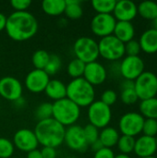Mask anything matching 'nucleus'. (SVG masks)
<instances>
[{
  "mask_svg": "<svg viewBox=\"0 0 157 158\" xmlns=\"http://www.w3.org/2000/svg\"><path fill=\"white\" fill-rule=\"evenodd\" d=\"M138 14L148 20H154L157 17V3L153 1H143L137 6Z\"/></svg>",
  "mask_w": 157,
  "mask_h": 158,
  "instance_id": "393cba45",
  "label": "nucleus"
},
{
  "mask_svg": "<svg viewBox=\"0 0 157 158\" xmlns=\"http://www.w3.org/2000/svg\"><path fill=\"white\" fill-rule=\"evenodd\" d=\"M138 15L137 5L130 0H120L117 1L115 9L113 11V16L117 21H129L131 22L132 19Z\"/></svg>",
  "mask_w": 157,
  "mask_h": 158,
  "instance_id": "f3484780",
  "label": "nucleus"
},
{
  "mask_svg": "<svg viewBox=\"0 0 157 158\" xmlns=\"http://www.w3.org/2000/svg\"><path fill=\"white\" fill-rule=\"evenodd\" d=\"M155 97H156V98H157V94H156V96H155Z\"/></svg>",
  "mask_w": 157,
  "mask_h": 158,
  "instance_id": "3c124183",
  "label": "nucleus"
},
{
  "mask_svg": "<svg viewBox=\"0 0 157 158\" xmlns=\"http://www.w3.org/2000/svg\"><path fill=\"white\" fill-rule=\"evenodd\" d=\"M83 78L93 87L96 85H101L107 78V70L100 62H91L85 65Z\"/></svg>",
  "mask_w": 157,
  "mask_h": 158,
  "instance_id": "dca6fc26",
  "label": "nucleus"
},
{
  "mask_svg": "<svg viewBox=\"0 0 157 158\" xmlns=\"http://www.w3.org/2000/svg\"><path fill=\"white\" fill-rule=\"evenodd\" d=\"M142 49L140 46V44L136 40H131L125 44V55L130 56H139Z\"/></svg>",
  "mask_w": 157,
  "mask_h": 158,
  "instance_id": "e433bc0d",
  "label": "nucleus"
},
{
  "mask_svg": "<svg viewBox=\"0 0 157 158\" xmlns=\"http://www.w3.org/2000/svg\"><path fill=\"white\" fill-rule=\"evenodd\" d=\"M34 116L38 121L51 118L53 117V104L49 102L40 104L34 111Z\"/></svg>",
  "mask_w": 157,
  "mask_h": 158,
  "instance_id": "7c9ffc66",
  "label": "nucleus"
},
{
  "mask_svg": "<svg viewBox=\"0 0 157 158\" xmlns=\"http://www.w3.org/2000/svg\"><path fill=\"white\" fill-rule=\"evenodd\" d=\"M87 114L90 124L94 126L98 130L108 127L112 119L111 107L105 105L100 100L94 101L92 105L88 106Z\"/></svg>",
  "mask_w": 157,
  "mask_h": 158,
  "instance_id": "6e6552de",
  "label": "nucleus"
},
{
  "mask_svg": "<svg viewBox=\"0 0 157 158\" xmlns=\"http://www.w3.org/2000/svg\"><path fill=\"white\" fill-rule=\"evenodd\" d=\"M45 94L52 100L58 101L67 97V85L60 80H50L45 90Z\"/></svg>",
  "mask_w": 157,
  "mask_h": 158,
  "instance_id": "aec40b11",
  "label": "nucleus"
},
{
  "mask_svg": "<svg viewBox=\"0 0 157 158\" xmlns=\"http://www.w3.org/2000/svg\"><path fill=\"white\" fill-rule=\"evenodd\" d=\"M11 6L15 11H27V9L31 5L30 0H12L10 2Z\"/></svg>",
  "mask_w": 157,
  "mask_h": 158,
  "instance_id": "58836bf2",
  "label": "nucleus"
},
{
  "mask_svg": "<svg viewBox=\"0 0 157 158\" xmlns=\"http://www.w3.org/2000/svg\"><path fill=\"white\" fill-rule=\"evenodd\" d=\"M155 143H156V147H157V136L155 137Z\"/></svg>",
  "mask_w": 157,
  "mask_h": 158,
  "instance_id": "8fccbe9b",
  "label": "nucleus"
},
{
  "mask_svg": "<svg viewBox=\"0 0 157 158\" xmlns=\"http://www.w3.org/2000/svg\"><path fill=\"white\" fill-rule=\"evenodd\" d=\"M142 132L143 135L155 138L157 136V119L145 118Z\"/></svg>",
  "mask_w": 157,
  "mask_h": 158,
  "instance_id": "c9c22d12",
  "label": "nucleus"
},
{
  "mask_svg": "<svg viewBox=\"0 0 157 158\" xmlns=\"http://www.w3.org/2000/svg\"><path fill=\"white\" fill-rule=\"evenodd\" d=\"M153 21H154V29L157 30V17L153 20Z\"/></svg>",
  "mask_w": 157,
  "mask_h": 158,
  "instance_id": "de8ad7c7",
  "label": "nucleus"
},
{
  "mask_svg": "<svg viewBox=\"0 0 157 158\" xmlns=\"http://www.w3.org/2000/svg\"><path fill=\"white\" fill-rule=\"evenodd\" d=\"M134 90L141 101L155 97L157 94L156 74L144 70L134 81Z\"/></svg>",
  "mask_w": 157,
  "mask_h": 158,
  "instance_id": "0eeeda50",
  "label": "nucleus"
},
{
  "mask_svg": "<svg viewBox=\"0 0 157 158\" xmlns=\"http://www.w3.org/2000/svg\"><path fill=\"white\" fill-rule=\"evenodd\" d=\"M41 151L43 158H56V150L51 147H43Z\"/></svg>",
  "mask_w": 157,
  "mask_h": 158,
  "instance_id": "a19ab883",
  "label": "nucleus"
},
{
  "mask_svg": "<svg viewBox=\"0 0 157 158\" xmlns=\"http://www.w3.org/2000/svg\"><path fill=\"white\" fill-rule=\"evenodd\" d=\"M157 147L155 137L142 135L135 140L134 153L139 158L154 156L156 153Z\"/></svg>",
  "mask_w": 157,
  "mask_h": 158,
  "instance_id": "a211bd4d",
  "label": "nucleus"
},
{
  "mask_svg": "<svg viewBox=\"0 0 157 158\" xmlns=\"http://www.w3.org/2000/svg\"><path fill=\"white\" fill-rule=\"evenodd\" d=\"M38 27V21L31 12L14 11L6 18L5 31L10 39L24 42L37 33Z\"/></svg>",
  "mask_w": 157,
  "mask_h": 158,
  "instance_id": "f257e3e1",
  "label": "nucleus"
},
{
  "mask_svg": "<svg viewBox=\"0 0 157 158\" xmlns=\"http://www.w3.org/2000/svg\"><path fill=\"white\" fill-rule=\"evenodd\" d=\"M64 14L70 19H78L82 17L83 9L79 0H66V8Z\"/></svg>",
  "mask_w": 157,
  "mask_h": 158,
  "instance_id": "a878e982",
  "label": "nucleus"
},
{
  "mask_svg": "<svg viewBox=\"0 0 157 158\" xmlns=\"http://www.w3.org/2000/svg\"><path fill=\"white\" fill-rule=\"evenodd\" d=\"M115 156L116 155L112 149L103 147L102 149L94 153L93 158H115Z\"/></svg>",
  "mask_w": 157,
  "mask_h": 158,
  "instance_id": "ea45409f",
  "label": "nucleus"
},
{
  "mask_svg": "<svg viewBox=\"0 0 157 158\" xmlns=\"http://www.w3.org/2000/svg\"><path fill=\"white\" fill-rule=\"evenodd\" d=\"M50 58V54L43 50V49H39L36 50L31 57V62L35 69H44L48 61Z\"/></svg>",
  "mask_w": 157,
  "mask_h": 158,
  "instance_id": "cd10ccee",
  "label": "nucleus"
},
{
  "mask_svg": "<svg viewBox=\"0 0 157 158\" xmlns=\"http://www.w3.org/2000/svg\"><path fill=\"white\" fill-rule=\"evenodd\" d=\"M15 151L13 142L6 138L0 137V158H10Z\"/></svg>",
  "mask_w": 157,
  "mask_h": 158,
  "instance_id": "473e14b6",
  "label": "nucleus"
},
{
  "mask_svg": "<svg viewBox=\"0 0 157 158\" xmlns=\"http://www.w3.org/2000/svg\"><path fill=\"white\" fill-rule=\"evenodd\" d=\"M33 131L39 144L43 145V147L56 149L64 143L66 128L53 118L38 121Z\"/></svg>",
  "mask_w": 157,
  "mask_h": 158,
  "instance_id": "f03ea898",
  "label": "nucleus"
},
{
  "mask_svg": "<svg viewBox=\"0 0 157 158\" xmlns=\"http://www.w3.org/2000/svg\"><path fill=\"white\" fill-rule=\"evenodd\" d=\"M91 146V148H92V150L95 153V152H97L98 150H100V149H102L104 146H103V144L101 143V142L98 140V141H96L95 143H93L92 145H90Z\"/></svg>",
  "mask_w": 157,
  "mask_h": 158,
  "instance_id": "a18cd8bd",
  "label": "nucleus"
},
{
  "mask_svg": "<svg viewBox=\"0 0 157 158\" xmlns=\"http://www.w3.org/2000/svg\"><path fill=\"white\" fill-rule=\"evenodd\" d=\"M83 133H84L86 143H88L89 146L99 140V133H100L99 130L95 128L94 126L91 125L90 123L87 124L83 128Z\"/></svg>",
  "mask_w": 157,
  "mask_h": 158,
  "instance_id": "72a5a7b5",
  "label": "nucleus"
},
{
  "mask_svg": "<svg viewBox=\"0 0 157 158\" xmlns=\"http://www.w3.org/2000/svg\"><path fill=\"white\" fill-rule=\"evenodd\" d=\"M116 23L117 20L113 14H96L92 19L90 27L94 35L104 38L113 34Z\"/></svg>",
  "mask_w": 157,
  "mask_h": 158,
  "instance_id": "9b49d317",
  "label": "nucleus"
},
{
  "mask_svg": "<svg viewBox=\"0 0 157 158\" xmlns=\"http://www.w3.org/2000/svg\"><path fill=\"white\" fill-rule=\"evenodd\" d=\"M6 16L3 13L0 12V31H4L6 29Z\"/></svg>",
  "mask_w": 157,
  "mask_h": 158,
  "instance_id": "c03bdc74",
  "label": "nucleus"
},
{
  "mask_svg": "<svg viewBox=\"0 0 157 158\" xmlns=\"http://www.w3.org/2000/svg\"><path fill=\"white\" fill-rule=\"evenodd\" d=\"M120 135L118 130L113 127H105L102 129L99 133V141L105 148H110L116 146Z\"/></svg>",
  "mask_w": 157,
  "mask_h": 158,
  "instance_id": "4be33fe9",
  "label": "nucleus"
},
{
  "mask_svg": "<svg viewBox=\"0 0 157 158\" xmlns=\"http://www.w3.org/2000/svg\"><path fill=\"white\" fill-rule=\"evenodd\" d=\"M26 158H43L41 151L38 149H35L33 151H31L29 153H27V156Z\"/></svg>",
  "mask_w": 157,
  "mask_h": 158,
  "instance_id": "37998d69",
  "label": "nucleus"
},
{
  "mask_svg": "<svg viewBox=\"0 0 157 158\" xmlns=\"http://www.w3.org/2000/svg\"><path fill=\"white\" fill-rule=\"evenodd\" d=\"M99 56L108 61H118L125 56V44L113 34L101 38L98 42Z\"/></svg>",
  "mask_w": 157,
  "mask_h": 158,
  "instance_id": "423d86ee",
  "label": "nucleus"
},
{
  "mask_svg": "<svg viewBox=\"0 0 157 158\" xmlns=\"http://www.w3.org/2000/svg\"><path fill=\"white\" fill-rule=\"evenodd\" d=\"M64 143L70 150L76 152H83L89 146L84 137L83 128L76 124L66 129Z\"/></svg>",
  "mask_w": 157,
  "mask_h": 158,
  "instance_id": "f8f14e48",
  "label": "nucleus"
},
{
  "mask_svg": "<svg viewBox=\"0 0 157 158\" xmlns=\"http://www.w3.org/2000/svg\"><path fill=\"white\" fill-rule=\"evenodd\" d=\"M85 65H86L85 63H83L82 61L75 57L68 65V68H67L68 74L73 79L82 78L84 69H85Z\"/></svg>",
  "mask_w": 157,
  "mask_h": 158,
  "instance_id": "c85d7f7f",
  "label": "nucleus"
},
{
  "mask_svg": "<svg viewBox=\"0 0 157 158\" xmlns=\"http://www.w3.org/2000/svg\"><path fill=\"white\" fill-rule=\"evenodd\" d=\"M81 117V107L68 98H64L53 103V118L62 126L75 125Z\"/></svg>",
  "mask_w": 157,
  "mask_h": 158,
  "instance_id": "20e7f679",
  "label": "nucleus"
},
{
  "mask_svg": "<svg viewBox=\"0 0 157 158\" xmlns=\"http://www.w3.org/2000/svg\"><path fill=\"white\" fill-rule=\"evenodd\" d=\"M73 52L76 58L80 59L85 64L97 61L99 56L98 43L87 36L78 38L73 44Z\"/></svg>",
  "mask_w": 157,
  "mask_h": 158,
  "instance_id": "39448f33",
  "label": "nucleus"
},
{
  "mask_svg": "<svg viewBox=\"0 0 157 158\" xmlns=\"http://www.w3.org/2000/svg\"><path fill=\"white\" fill-rule=\"evenodd\" d=\"M143 158H156V157H155V156H149V157H143Z\"/></svg>",
  "mask_w": 157,
  "mask_h": 158,
  "instance_id": "09e8293b",
  "label": "nucleus"
},
{
  "mask_svg": "<svg viewBox=\"0 0 157 158\" xmlns=\"http://www.w3.org/2000/svg\"><path fill=\"white\" fill-rule=\"evenodd\" d=\"M15 148L21 152L29 153L38 148L39 143L33 131L30 129H20L13 136Z\"/></svg>",
  "mask_w": 157,
  "mask_h": 158,
  "instance_id": "4468645a",
  "label": "nucleus"
},
{
  "mask_svg": "<svg viewBox=\"0 0 157 158\" xmlns=\"http://www.w3.org/2000/svg\"><path fill=\"white\" fill-rule=\"evenodd\" d=\"M116 3V0H93L92 6L97 14H113Z\"/></svg>",
  "mask_w": 157,
  "mask_h": 158,
  "instance_id": "bb28decb",
  "label": "nucleus"
},
{
  "mask_svg": "<svg viewBox=\"0 0 157 158\" xmlns=\"http://www.w3.org/2000/svg\"><path fill=\"white\" fill-rule=\"evenodd\" d=\"M62 66V62H61V58L57 56V55H50V58L49 61L45 67V69H43L49 76H53L56 75L61 69Z\"/></svg>",
  "mask_w": 157,
  "mask_h": 158,
  "instance_id": "2f4dec72",
  "label": "nucleus"
},
{
  "mask_svg": "<svg viewBox=\"0 0 157 158\" xmlns=\"http://www.w3.org/2000/svg\"><path fill=\"white\" fill-rule=\"evenodd\" d=\"M138 42L144 53L148 55L157 53V30L154 28L146 30L140 36Z\"/></svg>",
  "mask_w": 157,
  "mask_h": 158,
  "instance_id": "6ab92c4d",
  "label": "nucleus"
},
{
  "mask_svg": "<svg viewBox=\"0 0 157 158\" xmlns=\"http://www.w3.org/2000/svg\"><path fill=\"white\" fill-rule=\"evenodd\" d=\"M144 118L138 112L125 113L118 121L119 131L122 135L134 137L142 133L144 123Z\"/></svg>",
  "mask_w": 157,
  "mask_h": 158,
  "instance_id": "1a4fd4ad",
  "label": "nucleus"
},
{
  "mask_svg": "<svg viewBox=\"0 0 157 158\" xmlns=\"http://www.w3.org/2000/svg\"><path fill=\"white\" fill-rule=\"evenodd\" d=\"M67 98L80 107H87L95 101L94 87L83 77L73 79L67 85Z\"/></svg>",
  "mask_w": 157,
  "mask_h": 158,
  "instance_id": "7ed1b4c3",
  "label": "nucleus"
},
{
  "mask_svg": "<svg viewBox=\"0 0 157 158\" xmlns=\"http://www.w3.org/2000/svg\"><path fill=\"white\" fill-rule=\"evenodd\" d=\"M23 87L21 82L11 76L0 79V96L11 102H16L22 97Z\"/></svg>",
  "mask_w": 157,
  "mask_h": 158,
  "instance_id": "ddd939ff",
  "label": "nucleus"
},
{
  "mask_svg": "<svg viewBox=\"0 0 157 158\" xmlns=\"http://www.w3.org/2000/svg\"><path fill=\"white\" fill-rule=\"evenodd\" d=\"M50 76L43 69H32L30 71L25 78V87L32 94H40L44 92Z\"/></svg>",
  "mask_w": 157,
  "mask_h": 158,
  "instance_id": "2eb2a0df",
  "label": "nucleus"
},
{
  "mask_svg": "<svg viewBox=\"0 0 157 158\" xmlns=\"http://www.w3.org/2000/svg\"><path fill=\"white\" fill-rule=\"evenodd\" d=\"M144 61L140 56H126L119 63V74L124 80L135 81L144 71Z\"/></svg>",
  "mask_w": 157,
  "mask_h": 158,
  "instance_id": "9d476101",
  "label": "nucleus"
},
{
  "mask_svg": "<svg viewBox=\"0 0 157 158\" xmlns=\"http://www.w3.org/2000/svg\"><path fill=\"white\" fill-rule=\"evenodd\" d=\"M115 158H131L130 155H124V154H118L117 155Z\"/></svg>",
  "mask_w": 157,
  "mask_h": 158,
  "instance_id": "49530a36",
  "label": "nucleus"
},
{
  "mask_svg": "<svg viewBox=\"0 0 157 158\" xmlns=\"http://www.w3.org/2000/svg\"><path fill=\"white\" fill-rule=\"evenodd\" d=\"M120 99L123 102V104L127 105V106H130V105H134L138 102L139 98L138 95L133 89H125V90H121V94H120Z\"/></svg>",
  "mask_w": 157,
  "mask_h": 158,
  "instance_id": "f704fd0d",
  "label": "nucleus"
},
{
  "mask_svg": "<svg viewBox=\"0 0 157 158\" xmlns=\"http://www.w3.org/2000/svg\"><path fill=\"white\" fill-rule=\"evenodd\" d=\"M140 114L144 118L157 119V98L153 97L142 100L139 105Z\"/></svg>",
  "mask_w": 157,
  "mask_h": 158,
  "instance_id": "b1692460",
  "label": "nucleus"
},
{
  "mask_svg": "<svg viewBox=\"0 0 157 158\" xmlns=\"http://www.w3.org/2000/svg\"><path fill=\"white\" fill-rule=\"evenodd\" d=\"M135 138L127 136V135H121L118 139V142L117 143V146L120 152V154L124 155H130L134 151L135 146Z\"/></svg>",
  "mask_w": 157,
  "mask_h": 158,
  "instance_id": "c756f323",
  "label": "nucleus"
},
{
  "mask_svg": "<svg viewBox=\"0 0 157 158\" xmlns=\"http://www.w3.org/2000/svg\"><path fill=\"white\" fill-rule=\"evenodd\" d=\"M113 35L117 37L123 44H126L134 39L135 28L131 22L129 21H117Z\"/></svg>",
  "mask_w": 157,
  "mask_h": 158,
  "instance_id": "412c9836",
  "label": "nucleus"
},
{
  "mask_svg": "<svg viewBox=\"0 0 157 158\" xmlns=\"http://www.w3.org/2000/svg\"><path fill=\"white\" fill-rule=\"evenodd\" d=\"M120 88L121 90H125V89H133L134 88V81H130V80H124L121 84H120Z\"/></svg>",
  "mask_w": 157,
  "mask_h": 158,
  "instance_id": "79ce46f5",
  "label": "nucleus"
},
{
  "mask_svg": "<svg viewBox=\"0 0 157 158\" xmlns=\"http://www.w3.org/2000/svg\"><path fill=\"white\" fill-rule=\"evenodd\" d=\"M66 8V0H43L42 2L43 11L52 17L60 16Z\"/></svg>",
  "mask_w": 157,
  "mask_h": 158,
  "instance_id": "5701e85b",
  "label": "nucleus"
},
{
  "mask_svg": "<svg viewBox=\"0 0 157 158\" xmlns=\"http://www.w3.org/2000/svg\"><path fill=\"white\" fill-rule=\"evenodd\" d=\"M118 100V94L114 90H105L101 95V102L108 106H112Z\"/></svg>",
  "mask_w": 157,
  "mask_h": 158,
  "instance_id": "4c0bfd02",
  "label": "nucleus"
}]
</instances>
